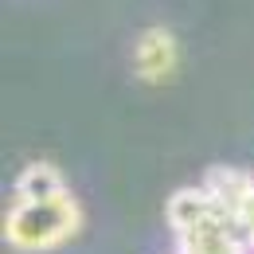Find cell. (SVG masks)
Here are the masks:
<instances>
[{
	"instance_id": "1",
	"label": "cell",
	"mask_w": 254,
	"mask_h": 254,
	"mask_svg": "<svg viewBox=\"0 0 254 254\" xmlns=\"http://www.w3.org/2000/svg\"><path fill=\"white\" fill-rule=\"evenodd\" d=\"M82 227H86V211L70 191L55 199H16L12 195L8 211H4V239L12 251L24 254L59 251L70 239H78Z\"/></svg>"
},
{
	"instance_id": "2",
	"label": "cell",
	"mask_w": 254,
	"mask_h": 254,
	"mask_svg": "<svg viewBox=\"0 0 254 254\" xmlns=\"http://www.w3.org/2000/svg\"><path fill=\"white\" fill-rule=\"evenodd\" d=\"M180 66V39L172 35V28L164 24H153L137 35V47H133V70L141 82L149 86H160L176 74Z\"/></svg>"
},
{
	"instance_id": "3",
	"label": "cell",
	"mask_w": 254,
	"mask_h": 254,
	"mask_svg": "<svg viewBox=\"0 0 254 254\" xmlns=\"http://www.w3.org/2000/svg\"><path fill=\"white\" fill-rule=\"evenodd\" d=\"M227 215H231V211H227V207H223L203 184L172 191V195H168V207H164V219H168V227H172L176 239H180V235H191V231H199V227H211V223L227 219Z\"/></svg>"
},
{
	"instance_id": "4",
	"label": "cell",
	"mask_w": 254,
	"mask_h": 254,
	"mask_svg": "<svg viewBox=\"0 0 254 254\" xmlns=\"http://www.w3.org/2000/svg\"><path fill=\"white\" fill-rule=\"evenodd\" d=\"M203 188L211 191L231 215H239L243 203H247V195H251V188H254V176L243 172V168H231V164H211L203 172Z\"/></svg>"
},
{
	"instance_id": "5",
	"label": "cell",
	"mask_w": 254,
	"mask_h": 254,
	"mask_svg": "<svg viewBox=\"0 0 254 254\" xmlns=\"http://www.w3.org/2000/svg\"><path fill=\"white\" fill-rule=\"evenodd\" d=\"M66 180L51 160H32L24 164V172L16 176V199H55L66 195Z\"/></svg>"
},
{
	"instance_id": "6",
	"label": "cell",
	"mask_w": 254,
	"mask_h": 254,
	"mask_svg": "<svg viewBox=\"0 0 254 254\" xmlns=\"http://www.w3.org/2000/svg\"><path fill=\"white\" fill-rule=\"evenodd\" d=\"M235 219L243 223V227L251 231V239H254V188H251V195H247V203H243V211H239Z\"/></svg>"
}]
</instances>
